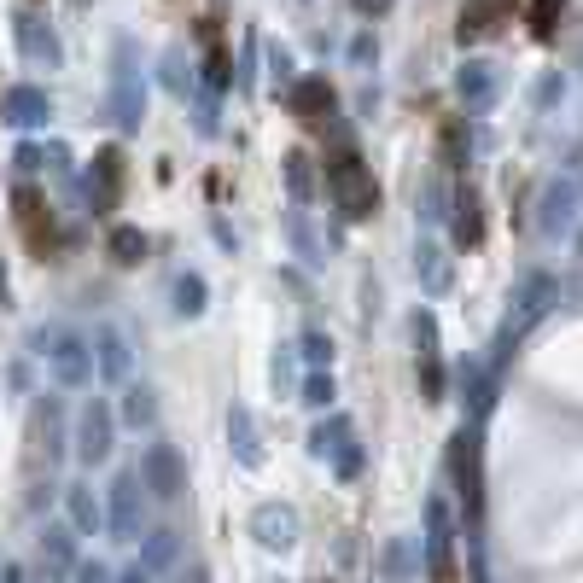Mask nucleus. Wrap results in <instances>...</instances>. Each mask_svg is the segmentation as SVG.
<instances>
[{"label": "nucleus", "instance_id": "nucleus-23", "mask_svg": "<svg viewBox=\"0 0 583 583\" xmlns=\"http://www.w3.org/2000/svg\"><path fill=\"white\" fill-rule=\"evenodd\" d=\"M100 350H105V368H111V374L129 362V350H123V333H117V327H105L100 333Z\"/></svg>", "mask_w": 583, "mask_h": 583}, {"label": "nucleus", "instance_id": "nucleus-16", "mask_svg": "<svg viewBox=\"0 0 583 583\" xmlns=\"http://www.w3.org/2000/svg\"><path fill=\"white\" fill-rule=\"evenodd\" d=\"M414 216H420V222H444V216H449V187L438 181V175L420 187V199H414Z\"/></svg>", "mask_w": 583, "mask_h": 583}, {"label": "nucleus", "instance_id": "nucleus-24", "mask_svg": "<svg viewBox=\"0 0 583 583\" xmlns=\"http://www.w3.org/2000/svg\"><path fill=\"white\" fill-rule=\"evenodd\" d=\"M414 339H420V356H438V321H432L426 309L414 315Z\"/></svg>", "mask_w": 583, "mask_h": 583}, {"label": "nucleus", "instance_id": "nucleus-31", "mask_svg": "<svg viewBox=\"0 0 583 583\" xmlns=\"http://www.w3.org/2000/svg\"><path fill=\"white\" fill-rule=\"evenodd\" d=\"M333 438H344V420H333V426H321V432H315V449H333Z\"/></svg>", "mask_w": 583, "mask_h": 583}, {"label": "nucleus", "instance_id": "nucleus-5", "mask_svg": "<svg viewBox=\"0 0 583 583\" xmlns=\"http://www.w3.org/2000/svg\"><path fill=\"white\" fill-rule=\"evenodd\" d=\"M286 105H292V117H298L304 129H327V117H333V88H327V76H298V82L286 88Z\"/></svg>", "mask_w": 583, "mask_h": 583}, {"label": "nucleus", "instance_id": "nucleus-17", "mask_svg": "<svg viewBox=\"0 0 583 583\" xmlns=\"http://www.w3.org/2000/svg\"><path fill=\"white\" fill-rule=\"evenodd\" d=\"M111 257H117L123 269H135L140 257H146V234H140V228H111Z\"/></svg>", "mask_w": 583, "mask_h": 583}, {"label": "nucleus", "instance_id": "nucleus-14", "mask_svg": "<svg viewBox=\"0 0 583 583\" xmlns=\"http://www.w3.org/2000/svg\"><path fill=\"white\" fill-rule=\"evenodd\" d=\"M41 344H53L47 356H53V368L65 379H88V350L70 339V333H41Z\"/></svg>", "mask_w": 583, "mask_h": 583}, {"label": "nucleus", "instance_id": "nucleus-21", "mask_svg": "<svg viewBox=\"0 0 583 583\" xmlns=\"http://www.w3.org/2000/svg\"><path fill=\"white\" fill-rule=\"evenodd\" d=\"M560 6H566V0H531V35H549L554 18H560Z\"/></svg>", "mask_w": 583, "mask_h": 583}, {"label": "nucleus", "instance_id": "nucleus-1", "mask_svg": "<svg viewBox=\"0 0 583 583\" xmlns=\"http://www.w3.org/2000/svg\"><path fill=\"white\" fill-rule=\"evenodd\" d=\"M327 187H333V205L350 216V222H368L379 210V187H374V175L362 170V158L344 146V152H333L327 158Z\"/></svg>", "mask_w": 583, "mask_h": 583}, {"label": "nucleus", "instance_id": "nucleus-9", "mask_svg": "<svg viewBox=\"0 0 583 583\" xmlns=\"http://www.w3.org/2000/svg\"><path fill=\"white\" fill-rule=\"evenodd\" d=\"M12 35H18V47H24V59H35V65H59L65 59V47H59V35L47 30L35 12H18L12 18Z\"/></svg>", "mask_w": 583, "mask_h": 583}, {"label": "nucleus", "instance_id": "nucleus-33", "mask_svg": "<svg viewBox=\"0 0 583 583\" xmlns=\"http://www.w3.org/2000/svg\"><path fill=\"white\" fill-rule=\"evenodd\" d=\"M333 397V379H309V403H327Z\"/></svg>", "mask_w": 583, "mask_h": 583}, {"label": "nucleus", "instance_id": "nucleus-15", "mask_svg": "<svg viewBox=\"0 0 583 583\" xmlns=\"http://www.w3.org/2000/svg\"><path fill=\"white\" fill-rule=\"evenodd\" d=\"M286 240H292V251L304 257L309 269H321V263H327V245H321L315 234H309V222L298 216V210H286Z\"/></svg>", "mask_w": 583, "mask_h": 583}, {"label": "nucleus", "instance_id": "nucleus-30", "mask_svg": "<svg viewBox=\"0 0 583 583\" xmlns=\"http://www.w3.org/2000/svg\"><path fill=\"white\" fill-rule=\"evenodd\" d=\"M444 158H449V164L461 158V123H449V129H444Z\"/></svg>", "mask_w": 583, "mask_h": 583}, {"label": "nucleus", "instance_id": "nucleus-11", "mask_svg": "<svg viewBox=\"0 0 583 583\" xmlns=\"http://www.w3.org/2000/svg\"><path fill=\"white\" fill-rule=\"evenodd\" d=\"M496 18H502V0H467L461 18H455V41H461V47L484 41V35L496 30Z\"/></svg>", "mask_w": 583, "mask_h": 583}, {"label": "nucleus", "instance_id": "nucleus-18", "mask_svg": "<svg viewBox=\"0 0 583 583\" xmlns=\"http://www.w3.org/2000/svg\"><path fill=\"white\" fill-rule=\"evenodd\" d=\"M286 187H292V199H298V205L315 193V170H309L304 152H286Z\"/></svg>", "mask_w": 583, "mask_h": 583}, {"label": "nucleus", "instance_id": "nucleus-10", "mask_svg": "<svg viewBox=\"0 0 583 583\" xmlns=\"http://www.w3.org/2000/svg\"><path fill=\"white\" fill-rule=\"evenodd\" d=\"M414 275H420V286H426L432 298H444V292H449L455 269H449V257H444V245H438V240H420V245H414Z\"/></svg>", "mask_w": 583, "mask_h": 583}, {"label": "nucleus", "instance_id": "nucleus-32", "mask_svg": "<svg viewBox=\"0 0 583 583\" xmlns=\"http://www.w3.org/2000/svg\"><path fill=\"white\" fill-rule=\"evenodd\" d=\"M350 6H356L362 18H379V12H391V0H350Z\"/></svg>", "mask_w": 583, "mask_h": 583}, {"label": "nucleus", "instance_id": "nucleus-3", "mask_svg": "<svg viewBox=\"0 0 583 583\" xmlns=\"http://www.w3.org/2000/svg\"><path fill=\"white\" fill-rule=\"evenodd\" d=\"M560 298V286H554V275H543V269H531V275H519V286H514V315H508V339L514 333H525L543 309Z\"/></svg>", "mask_w": 583, "mask_h": 583}, {"label": "nucleus", "instance_id": "nucleus-4", "mask_svg": "<svg viewBox=\"0 0 583 583\" xmlns=\"http://www.w3.org/2000/svg\"><path fill=\"white\" fill-rule=\"evenodd\" d=\"M572 222H578V187L566 175H554L549 187H543V199H537V228L549 240H560V234H572Z\"/></svg>", "mask_w": 583, "mask_h": 583}, {"label": "nucleus", "instance_id": "nucleus-7", "mask_svg": "<svg viewBox=\"0 0 583 583\" xmlns=\"http://www.w3.org/2000/svg\"><path fill=\"white\" fill-rule=\"evenodd\" d=\"M12 205H18V228H24V240L30 251H53V205H47V193H35V187H18L12 193Z\"/></svg>", "mask_w": 583, "mask_h": 583}, {"label": "nucleus", "instance_id": "nucleus-34", "mask_svg": "<svg viewBox=\"0 0 583 583\" xmlns=\"http://www.w3.org/2000/svg\"><path fill=\"white\" fill-rule=\"evenodd\" d=\"M554 94H560V76H543V82H537V105H549Z\"/></svg>", "mask_w": 583, "mask_h": 583}, {"label": "nucleus", "instance_id": "nucleus-35", "mask_svg": "<svg viewBox=\"0 0 583 583\" xmlns=\"http://www.w3.org/2000/svg\"><path fill=\"white\" fill-rule=\"evenodd\" d=\"M0 298H6V263H0Z\"/></svg>", "mask_w": 583, "mask_h": 583}, {"label": "nucleus", "instance_id": "nucleus-19", "mask_svg": "<svg viewBox=\"0 0 583 583\" xmlns=\"http://www.w3.org/2000/svg\"><path fill=\"white\" fill-rule=\"evenodd\" d=\"M175 309H181V315H199V309H205V280L175 275Z\"/></svg>", "mask_w": 583, "mask_h": 583}, {"label": "nucleus", "instance_id": "nucleus-20", "mask_svg": "<svg viewBox=\"0 0 583 583\" xmlns=\"http://www.w3.org/2000/svg\"><path fill=\"white\" fill-rule=\"evenodd\" d=\"M205 82L210 88H228V53H222L216 35H210V53H205Z\"/></svg>", "mask_w": 583, "mask_h": 583}, {"label": "nucleus", "instance_id": "nucleus-6", "mask_svg": "<svg viewBox=\"0 0 583 583\" xmlns=\"http://www.w3.org/2000/svg\"><path fill=\"white\" fill-rule=\"evenodd\" d=\"M455 94L467 111H490L496 94H502V70L490 65V59H467V65L455 70Z\"/></svg>", "mask_w": 583, "mask_h": 583}, {"label": "nucleus", "instance_id": "nucleus-26", "mask_svg": "<svg viewBox=\"0 0 583 583\" xmlns=\"http://www.w3.org/2000/svg\"><path fill=\"white\" fill-rule=\"evenodd\" d=\"M82 438H88V444H82V449H88V455H105V414H100V409L88 414V426H82Z\"/></svg>", "mask_w": 583, "mask_h": 583}, {"label": "nucleus", "instance_id": "nucleus-2", "mask_svg": "<svg viewBox=\"0 0 583 583\" xmlns=\"http://www.w3.org/2000/svg\"><path fill=\"white\" fill-rule=\"evenodd\" d=\"M111 117L117 129L135 135L140 117H146V82H140V65H135V41H117V70H111Z\"/></svg>", "mask_w": 583, "mask_h": 583}, {"label": "nucleus", "instance_id": "nucleus-27", "mask_svg": "<svg viewBox=\"0 0 583 583\" xmlns=\"http://www.w3.org/2000/svg\"><path fill=\"white\" fill-rule=\"evenodd\" d=\"M304 356H309V362H327V356H333L327 333H304Z\"/></svg>", "mask_w": 583, "mask_h": 583}, {"label": "nucleus", "instance_id": "nucleus-29", "mask_svg": "<svg viewBox=\"0 0 583 583\" xmlns=\"http://www.w3.org/2000/svg\"><path fill=\"white\" fill-rule=\"evenodd\" d=\"M374 53H379V47H374V35H356V41H350V59H356V65H368Z\"/></svg>", "mask_w": 583, "mask_h": 583}, {"label": "nucleus", "instance_id": "nucleus-12", "mask_svg": "<svg viewBox=\"0 0 583 583\" xmlns=\"http://www.w3.org/2000/svg\"><path fill=\"white\" fill-rule=\"evenodd\" d=\"M94 187H100V193H94V210L117 205V187H123V152H117V146H105L100 158H94Z\"/></svg>", "mask_w": 583, "mask_h": 583}, {"label": "nucleus", "instance_id": "nucleus-25", "mask_svg": "<svg viewBox=\"0 0 583 583\" xmlns=\"http://www.w3.org/2000/svg\"><path fill=\"white\" fill-rule=\"evenodd\" d=\"M181 65H187V59H181V53L170 47V53H164V82H170V94H187V82H193V76H187Z\"/></svg>", "mask_w": 583, "mask_h": 583}, {"label": "nucleus", "instance_id": "nucleus-28", "mask_svg": "<svg viewBox=\"0 0 583 583\" xmlns=\"http://www.w3.org/2000/svg\"><path fill=\"white\" fill-rule=\"evenodd\" d=\"M152 479L164 484V490L175 484V461H170V455H152Z\"/></svg>", "mask_w": 583, "mask_h": 583}, {"label": "nucleus", "instance_id": "nucleus-22", "mask_svg": "<svg viewBox=\"0 0 583 583\" xmlns=\"http://www.w3.org/2000/svg\"><path fill=\"white\" fill-rule=\"evenodd\" d=\"M269 70H275V88H292L298 76H292V53L280 47V41H269Z\"/></svg>", "mask_w": 583, "mask_h": 583}, {"label": "nucleus", "instance_id": "nucleus-8", "mask_svg": "<svg viewBox=\"0 0 583 583\" xmlns=\"http://www.w3.org/2000/svg\"><path fill=\"white\" fill-rule=\"evenodd\" d=\"M0 117H6L12 129H41V123L53 117V100H47V88L18 82V88H6V94H0Z\"/></svg>", "mask_w": 583, "mask_h": 583}, {"label": "nucleus", "instance_id": "nucleus-13", "mask_svg": "<svg viewBox=\"0 0 583 583\" xmlns=\"http://www.w3.org/2000/svg\"><path fill=\"white\" fill-rule=\"evenodd\" d=\"M449 228H455V245H479V240H484L479 193H461V199H449Z\"/></svg>", "mask_w": 583, "mask_h": 583}]
</instances>
